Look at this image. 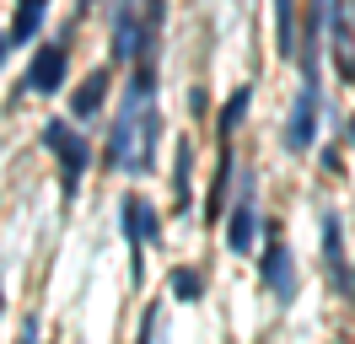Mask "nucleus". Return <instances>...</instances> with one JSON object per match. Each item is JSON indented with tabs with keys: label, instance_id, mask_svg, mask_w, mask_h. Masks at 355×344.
<instances>
[{
	"label": "nucleus",
	"instance_id": "obj_1",
	"mask_svg": "<svg viewBox=\"0 0 355 344\" xmlns=\"http://www.w3.org/2000/svg\"><path fill=\"white\" fill-rule=\"evenodd\" d=\"M167 6L162 0H113V60H151Z\"/></svg>",
	"mask_w": 355,
	"mask_h": 344
},
{
	"label": "nucleus",
	"instance_id": "obj_2",
	"mask_svg": "<svg viewBox=\"0 0 355 344\" xmlns=\"http://www.w3.org/2000/svg\"><path fill=\"white\" fill-rule=\"evenodd\" d=\"M44 146L60 156V183H65V194H76L81 189V172H87V162H92V146L65 124V119H49L44 124Z\"/></svg>",
	"mask_w": 355,
	"mask_h": 344
},
{
	"label": "nucleus",
	"instance_id": "obj_3",
	"mask_svg": "<svg viewBox=\"0 0 355 344\" xmlns=\"http://www.w3.org/2000/svg\"><path fill=\"white\" fill-rule=\"evenodd\" d=\"M318 113H323V81L312 76V81H302V92H296V113H291V129H286L291 150H307L312 140H318Z\"/></svg>",
	"mask_w": 355,
	"mask_h": 344
},
{
	"label": "nucleus",
	"instance_id": "obj_4",
	"mask_svg": "<svg viewBox=\"0 0 355 344\" xmlns=\"http://www.w3.org/2000/svg\"><path fill=\"white\" fill-rule=\"evenodd\" d=\"M65 70H70V49H65V43L38 49V60L27 64V92H38V97L60 92V86H65Z\"/></svg>",
	"mask_w": 355,
	"mask_h": 344
},
{
	"label": "nucleus",
	"instance_id": "obj_5",
	"mask_svg": "<svg viewBox=\"0 0 355 344\" xmlns=\"http://www.w3.org/2000/svg\"><path fill=\"white\" fill-rule=\"evenodd\" d=\"M329 43H334L339 81L355 86V33H350V17H345V6H339V0H329Z\"/></svg>",
	"mask_w": 355,
	"mask_h": 344
},
{
	"label": "nucleus",
	"instance_id": "obj_6",
	"mask_svg": "<svg viewBox=\"0 0 355 344\" xmlns=\"http://www.w3.org/2000/svg\"><path fill=\"white\" fill-rule=\"evenodd\" d=\"M119 226H124V237H130L135 253H140L146 242H156V237H162L156 205H146V199H124V205H119Z\"/></svg>",
	"mask_w": 355,
	"mask_h": 344
},
{
	"label": "nucleus",
	"instance_id": "obj_7",
	"mask_svg": "<svg viewBox=\"0 0 355 344\" xmlns=\"http://www.w3.org/2000/svg\"><path fill=\"white\" fill-rule=\"evenodd\" d=\"M264 291L275 301H291V296H296V264H291L286 242H269V248H264Z\"/></svg>",
	"mask_w": 355,
	"mask_h": 344
},
{
	"label": "nucleus",
	"instance_id": "obj_8",
	"mask_svg": "<svg viewBox=\"0 0 355 344\" xmlns=\"http://www.w3.org/2000/svg\"><path fill=\"white\" fill-rule=\"evenodd\" d=\"M253 232H259V205H253V178H243V199H237L232 226H226V248H232V253H248V248H253Z\"/></svg>",
	"mask_w": 355,
	"mask_h": 344
},
{
	"label": "nucleus",
	"instance_id": "obj_9",
	"mask_svg": "<svg viewBox=\"0 0 355 344\" xmlns=\"http://www.w3.org/2000/svg\"><path fill=\"white\" fill-rule=\"evenodd\" d=\"M323 264L339 291H350V264H345V242H339V215H323Z\"/></svg>",
	"mask_w": 355,
	"mask_h": 344
},
{
	"label": "nucleus",
	"instance_id": "obj_10",
	"mask_svg": "<svg viewBox=\"0 0 355 344\" xmlns=\"http://www.w3.org/2000/svg\"><path fill=\"white\" fill-rule=\"evenodd\" d=\"M108 81H113L108 70H92V76H87V86H81V92H76V103H70V108H76V119H92L97 108L108 103Z\"/></svg>",
	"mask_w": 355,
	"mask_h": 344
},
{
	"label": "nucleus",
	"instance_id": "obj_11",
	"mask_svg": "<svg viewBox=\"0 0 355 344\" xmlns=\"http://www.w3.org/2000/svg\"><path fill=\"white\" fill-rule=\"evenodd\" d=\"M189 167H194V146H189V140H178V172H173V205H178V210H189V205H194Z\"/></svg>",
	"mask_w": 355,
	"mask_h": 344
},
{
	"label": "nucleus",
	"instance_id": "obj_12",
	"mask_svg": "<svg viewBox=\"0 0 355 344\" xmlns=\"http://www.w3.org/2000/svg\"><path fill=\"white\" fill-rule=\"evenodd\" d=\"M44 6H49V0H22V11H17V22H11L6 38H11V43H33V38H38V27H44Z\"/></svg>",
	"mask_w": 355,
	"mask_h": 344
},
{
	"label": "nucleus",
	"instance_id": "obj_13",
	"mask_svg": "<svg viewBox=\"0 0 355 344\" xmlns=\"http://www.w3.org/2000/svg\"><path fill=\"white\" fill-rule=\"evenodd\" d=\"M275 43L286 60H296V0H275Z\"/></svg>",
	"mask_w": 355,
	"mask_h": 344
},
{
	"label": "nucleus",
	"instance_id": "obj_14",
	"mask_svg": "<svg viewBox=\"0 0 355 344\" xmlns=\"http://www.w3.org/2000/svg\"><path fill=\"white\" fill-rule=\"evenodd\" d=\"M232 150L221 146V167H216V189H210V210H205V221H221V210H226V189H232Z\"/></svg>",
	"mask_w": 355,
	"mask_h": 344
},
{
	"label": "nucleus",
	"instance_id": "obj_15",
	"mask_svg": "<svg viewBox=\"0 0 355 344\" xmlns=\"http://www.w3.org/2000/svg\"><path fill=\"white\" fill-rule=\"evenodd\" d=\"M248 103H253V92H248V86H243V92H232V97H226L221 119H216V129H221V140H226V135H232V129H237V124H243Z\"/></svg>",
	"mask_w": 355,
	"mask_h": 344
},
{
	"label": "nucleus",
	"instance_id": "obj_16",
	"mask_svg": "<svg viewBox=\"0 0 355 344\" xmlns=\"http://www.w3.org/2000/svg\"><path fill=\"white\" fill-rule=\"evenodd\" d=\"M173 296L178 301H200L205 296V275L200 269H173Z\"/></svg>",
	"mask_w": 355,
	"mask_h": 344
},
{
	"label": "nucleus",
	"instance_id": "obj_17",
	"mask_svg": "<svg viewBox=\"0 0 355 344\" xmlns=\"http://www.w3.org/2000/svg\"><path fill=\"white\" fill-rule=\"evenodd\" d=\"M6 49H11V38H6V33H0V64H6Z\"/></svg>",
	"mask_w": 355,
	"mask_h": 344
},
{
	"label": "nucleus",
	"instance_id": "obj_18",
	"mask_svg": "<svg viewBox=\"0 0 355 344\" xmlns=\"http://www.w3.org/2000/svg\"><path fill=\"white\" fill-rule=\"evenodd\" d=\"M345 135H350V140H355V119H350V124H345Z\"/></svg>",
	"mask_w": 355,
	"mask_h": 344
},
{
	"label": "nucleus",
	"instance_id": "obj_19",
	"mask_svg": "<svg viewBox=\"0 0 355 344\" xmlns=\"http://www.w3.org/2000/svg\"><path fill=\"white\" fill-rule=\"evenodd\" d=\"M81 11H92V0H81Z\"/></svg>",
	"mask_w": 355,
	"mask_h": 344
},
{
	"label": "nucleus",
	"instance_id": "obj_20",
	"mask_svg": "<svg viewBox=\"0 0 355 344\" xmlns=\"http://www.w3.org/2000/svg\"><path fill=\"white\" fill-rule=\"evenodd\" d=\"M350 285H355V275H350ZM350 301H355V296H350Z\"/></svg>",
	"mask_w": 355,
	"mask_h": 344
}]
</instances>
